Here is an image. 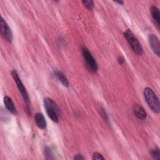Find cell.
<instances>
[{"label":"cell","mask_w":160,"mask_h":160,"mask_svg":"<svg viewBox=\"0 0 160 160\" xmlns=\"http://www.w3.org/2000/svg\"><path fill=\"white\" fill-rule=\"evenodd\" d=\"M83 5L88 9L91 10L94 8V2L92 1H82Z\"/></svg>","instance_id":"obj_15"},{"label":"cell","mask_w":160,"mask_h":160,"mask_svg":"<svg viewBox=\"0 0 160 160\" xmlns=\"http://www.w3.org/2000/svg\"><path fill=\"white\" fill-rule=\"evenodd\" d=\"M44 154H45L46 158L48 159H54L53 153L51 149H50V148H49L48 146H46V148H44Z\"/></svg>","instance_id":"obj_13"},{"label":"cell","mask_w":160,"mask_h":160,"mask_svg":"<svg viewBox=\"0 0 160 160\" xmlns=\"http://www.w3.org/2000/svg\"><path fill=\"white\" fill-rule=\"evenodd\" d=\"M54 75L56 78V79L65 87L68 88L69 87V81L66 77L64 76V74L58 70L54 71Z\"/></svg>","instance_id":"obj_11"},{"label":"cell","mask_w":160,"mask_h":160,"mask_svg":"<svg viewBox=\"0 0 160 160\" xmlns=\"http://www.w3.org/2000/svg\"><path fill=\"white\" fill-rule=\"evenodd\" d=\"M132 111L134 114L139 119L144 120L147 118V114L144 108L139 104H134L132 107Z\"/></svg>","instance_id":"obj_8"},{"label":"cell","mask_w":160,"mask_h":160,"mask_svg":"<svg viewBox=\"0 0 160 160\" xmlns=\"http://www.w3.org/2000/svg\"><path fill=\"white\" fill-rule=\"evenodd\" d=\"M114 2L118 3V4H120V5H123L124 4V1H115Z\"/></svg>","instance_id":"obj_19"},{"label":"cell","mask_w":160,"mask_h":160,"mask_svg":"<svg viewBox=\"0 0 160 160\" xmlns=\"http://www.w3.org/2000/svg\"><path fill=\"white\" fill-rule=\"evenodd\" d=\"M123 34L124 38L126 39L128 42L129 43V46H131L132 50L134 51V52L138 56H141L144 52L143 49L138 39L132 32V31L131 29H128L125 30Z\"/></svg>","instance_id":"obj_3"},{"label":"cell","mask_w":160,"mask_h":160,"mask_svg":"<svg viewBox=\"0 0 160 160\" xmlns=\"http://www.w3.org/2000/svg\"><path fill=\"white\" fill-rule=\"evenodd\" d=\"M81 52L85 66L88 70L92 73L96 72L98 69L97 62L88 49L85 46H82Z\"/></svg>","instance_id":"obj_4"},{"label":"cell","mask_w":160,"mask_h":160,"mask_svg":"<svg viewBox=\"0 0 160 160\" xmlns=\"http://www.w3.org/2000/svg\"><path fill=\"white\" fill-rule=\"evenodd\" d=\"M143 94L149 108L155 113H159L160 110L159 101L153 90L150 88H146L144 89Z\"/></svg>","instance_id":"obj_2"},{"label":"cell","mask_w":160,"mask_h":160,"mask_svg":"<svg viewBox=\"0 0 160 160\" xmlns=\"http://www.w3.org/2000/svg\"><path fill=\"white\" fill-rule=\"evenodd\" d=\"M118 61L120 64H122L124 62V58L122 56H119L118 58Z\"/></svg>","instance_id":"obj_17"},{"label":"cell","mask_w":160,"mask_h":160,"mask_svg":"<svg viewBox=\"0 0 160 160\" xmlns=\"http://www.w3.org/2000/svg\"><path fill=\"white\" fill-rule=\"evenodd\" d=\"M92 159L94 160H100V159H104V158L102 156V155L101 154H100L99 152H96L93 154L92 155Z\"/></svg>","instance_id":"obj_16"},{"label":"cell","mask_w":160,"mask_h":160,"mask_svg":"<svg viewBox=\"0 0 160 160\" xmlns=\"http://www.w3.org/2000/svg\"><path fill=\"white\" fill-rule=\"evenodd\" d=\"M85 158L81 155V154H76L74 157V159H78V160H79V159H84Z\"/></svg>","instance_id":"obj_18"},{"label":"cell","mask_w":160,"mask_h":160,"mask_svg":"<svg viewBox=\"0 0 160 160\" xmlns=\"http://www.w3.org/2000/svg\"><path fill=\"white\" fill-rule=\"evenodd\" d=\"M34 121L36 126L41 129L46 128V121L44 115L41 112H37L34 115Z\"/></svg>","instance_id":"obj_9"},{"label":"cell","mask_w":160,"mask_h":160,"mask_svg":"<svg viewBox=\"0 0 160 160\" xmlns=\"http://www.w3.org/2000/svg\"><path fill=\"white\" fill-rule=\"evenodd\" d=\"M12 78L17 85V87L19 91V92H21L22 96V98L24 101V102L27 104V106H28L29 103V95H28V93L23 84V83L22 82L19 76V74L17 72V71H16L15 69L12 70Z\"/></svg>","instance_id":"obj_5"},{"label":"cell","mask_w":160,"mask_h":160,"mask_svg":"<svg viewBox=\"0 0 160 160\" xmlns=\"http://www.w3.org/2000/svg\"><path fill=\"white\" fill-rule=\"evenodd\" d=\"M151 156L155 159H160V152H159V148H158L151 149Z\"/></svg>","instance_id":"obj_14"},{"label":"cell","mask_w":160,"mask_h":160,"mask_svg":"<svg viewBox=\"0 0 160 160\" xmlns=\"http://www.w3.org/2000/svg\"><path fill=\"white\" fill-rule=\"evenodd\" d=\"M44 105L48 117L54 122H58L61 116V109L57 104L51 98H46L44 99Z\"/></svg>","instance_id":"obj_1"},{"label":"cell","mask_w":160,"mask_h":160,"mask_svg":"<svg viewBox=\"0 0 160 160\" xmlns=\"http://www.w3.org/2000/svg\"><path fill=\"white\" fill-rule=\"evenodd\" d=\"M4 103L5 104L6 108L7 109L11 112L13 114H17V110L16 107L14 106V104L13 102L12 101L11 99L8 97V96H5L4 98Z\"/></svg>","instance_id":"obj_12"},{"label":"cell","mask_w":160,"mask_h":160,"mask_svg":"<svg viewBox=\"0 0 160 160\" xmlns=\"http://www.w3.org/2000/svg\"><path fill=\"white\" fill-rule=\"evenodd\" d=\"M0 27L2 36L8 42L11 43L13 38L12 32L6 21L2 17L0 18Z\"/></svg>","instance_id":"obj_6"},{"label":"cell","mask_w":160,"mask_h":160,"mask_svg":"<svg viewBox=\"0 0 160 160\" xmlns=\"http://www.w3.org/2000/svg\"><path fill=\"white\" fill-rule=\"evenodd\" d=\"M148 41L149 45L154 52V54L159 57L160 55V43L158 38L153 34H149L148 36Z\"/></svg>","instance_id":"obj_7"},{"label":"cell","mask_w":160,"mask_h":160,"mask_svg":"<svg viewBox=\"0 0 160 160\" xmlns=\"http://www.w3.org/2000/svg\"><path fill=\"white\" fill-rule=\"evenodd\" d=\"M151 16L154 21L155 24L157 27V29H159V24H160V13L159 9L155 6H152L151 8Z\"/></svg>","instance_id":"obj_10"}]
</instances>
